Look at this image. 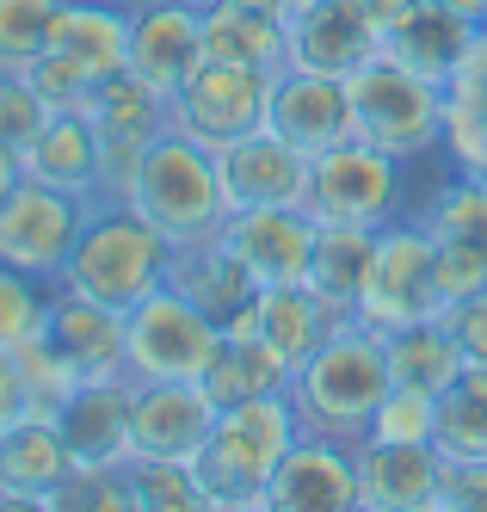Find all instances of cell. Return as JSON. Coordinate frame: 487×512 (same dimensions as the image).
I'll list each match as a JSON object with an SVG mask.
<instances>
[{
    "mask_svg": "<svg viewBox=\"0 0 487 512\" xmlns=\"http://www.w3.org/2000/svg\"><path fill=\"white\" fill-rule=\"evenodd\" d=\"M389 346L383 334H370L364 321H340L333 334L290 371V401L303 432H327V438H358L377 420V401L389 395Z\"/></svg>",
    "mask_w": 487,
    "mask_h": 512,
    "instance_id": "cell-1",
    "label": "cell"
},
{
    "mask_svg": "<svg viewBox=\"0 0 487 512\" xmlns=\"http://www.w3.org/2000/svg\"><path fill=\"white\" fill-rule=\"evenodd\" d=\"M296 432H303V420H296L290 389L216 408L204 451L192 457L198 488H204V512H266V482L284 463Z\"/></svg>",
    "mask_w": 487,
    "mask_h": 512,
    "instance_id": "cell-2",
    "label": "cell"
},
{
    "mask_svg": "<svg viewBox=\"0 0 487 512\" xmlns=\"http://www.w3.org/2000/svg\"><path fill=\"white\" fill-rule=\"evenodd\" d=\"M124 204L136 216H148L173 247H192V241H210L229 223V186H222V161L204 149V142L179 136V130H161L148 149L136 155L130 167V186H124Z\"/></svg>",
    "mask_w": 487,
    "mask_h": 512,
    "instance_id": "cell-3",
    "label": "cell"
},
{
    "mask_svg": "<svg viewBox=\"0 0 487 512\" xmlns=\"http://www.w3.org/2000/svg\"><path fill=\"white\" fill-rule=\"evenodd\" d=\"M167 266H173V241L148 216H136L124 198H93L87 229L74 241L56 284L74 290V297L105 303V309H130L155 284H167Z\"/></svg>",
    "mask_w": 487,
    "mask_h": 512,
    "instance_id": "cell-4",
    "label": "cell"
},
{
    "mask_svg": "<svg viewBox=\"0 0 487 512\" xmlns=\"http://www.w3.org/2000/svg\"><path fill=\"white\" fill-rule=\"evenodd\" d=\"M346 112L352 136L395 161H426L444 149V87L401 68L395 56H377L346 75Z\"/></svg>",
    "mask_w": 487,
    "mask_h": 512,
    "instance_id": "cell-5",
    "label": "cell"
},
{
    "mask_svg": "<svg viewBox=\"0 0 487 512\" xmlns=\"http://www.w3.org/2000/svg\"><path fill=\"white\" fill-rule=\"evenodd\" d=\"M222 346V327L173 284H155L124 309V377L130 383H198Z\"/></svg>",
    "mask_w": 487,
    "mask_h": 512,
    "instance_id": "cell-6",
    "label": "cell"
},
{
    "mask_svg": "<svg viewBox=\"0 0 487 512\" xmlns=\"http://www.w3.org/2000/svg\"><path fill=\"white\" fill-rule=\"evenodd\" d=\"M266 99H272L266 68H241V62L204 56L192 75L167 93V130H179V136L204 142L210 155H222L229 142L266 130Z\"/></svg>",
    "mask_w": 487,
    "mask_h": 512,
    "instance_id": "cell-7",
    "label": "cell"
},
{
    "mask_svg": "<svg viewBox=\"0 0 487 512\" xmlns=\"http://www.w3.org/2000/svg\"><path fill=\"white\" fill-rule=\"evenodd\" d=\"M407 161L370 149V142L346 136L333 142V149H321L309 161V210L315 223H358V229H389L407 198V179H401Z\"/></svg>",
    "mask_w": 487,
    "mask_h": 512,
    "instance_id": "cell-8",
    "label": "cell"
},
{
    "mask_svg": "<svg viewBox=\"0 0 487 512\" xmlns=\"http://www.w3.org/2000/svg\"><path fill=\"white\" fill-rule=\"evenodd\" d=\"M432 260H438V247L420 229V216H395L389 229H377V260H370V284H364L352 321H364L370 334H395L407 321L444 315Z\"/></svg>",
    "mask_w": 487,
    "mask_h": 512,
    "instance_id": "cell-9",
    "label": "cell"
},
{
    "mask_svg": "<svg viewBox=\"0 0 487 512\" xmlns=\"http://www.w3.org/2000/svg\"><path fill=\"white\" fill-rule=\"evenodd\" d=\"M87 210H93V198H81V192L44 186V179H19V186L0 198V260L56 284L74 241L87 229Z\"/></svg>",
    "mask_w": 487,
    "mask_h": 512,
    "instance_id": "cell-10",
    "label": "cell"
},
{
    "mask_svg": "<svg viewBox=\"0 0 487 512\" xmlns=\"http://www.w3.org/2000/svg\"><path fill=\"white\" fill-rule=\"evenodd\" d=\"M315 210L309 204H241L222 223V247L253 272L259 290L272 284H309V253H315Z\"/></svg>",
    "mask_w": 487,
    "mask_h": 512,
    "instance_id": "cell-11",
    "label": "cell"
},
{
    "mask_svg": "<svg viewBox=\"0 0 487 512\" xmlns=\"http://www.w3.org/2000/svg\"><path fill=\"white\" fill-rule=\"evenodd\" d=\"M358 512H438L444 506V457L432 438H358Z\"/></svg>",
    "mask_w": 487,
    "mask_h": 512,
    "instance_id": "cell-12",
    "label": "cell"
},
{
    "mask_svg": "<svg viewBox=\"0 0 487 512\" xmlns=\"http://www.w3.org/2000/svg\"><path fill=\"white\" fill-rule=\"evenodd\" d=\"M266 512H358V457L346 438L296 432L266 482Z\"/></svg>",
    "mask_w": 487,
    "mask_h": 512,
    "instance_id": "cell-13",
    "label": "cell"
},
{
    "mask_svg": "<svg viewBox=\"0 0 487 512\" xmlns=\"http://www.w3.org/2000/svg\"><path fill=\"white\" fill-rule=\"evenodd\" d=\"M383 56V25L364 13V0H309L296 19H284V62L315 75H358Z\"/></svg>",
    "mask_w": 487,
    "mask_h": 512,
    "instance_id": "cell-14",
    "label": "cell"
},
{
    "mask_svg": "<svg viewBox=\"0 0 487 512\" xmlns=\"http://www.w3.org/2000/svg\"><path fill=\"white\" fill-rule=\"evenodd\" d=\"M266 130L284 136L290 149H303L309 161L333 142L352 136V112H346V81L340 75H315V68L284 62L272 75V99H266Z\"/></svg>",
    "mask_w": 487,
    "mask_h": 512,
    "instance_id": "cell-15",
    "label": "cell"
},
{
    "mask_svg": "<svg viewBox=\"0 0 487 512\" xmlns=\"http://www.w3.org/2000/svg\"><path fill=\"white\" fill-rule=\"evenodd\" d=\"M204 62V0H130V68L173 93Z\"/></svg>",
    "mask_w": 487,
    "mask_h": 512,
    "instance_id": "cell-16",
    "label": "cell"
},
{
    "mask_svg": "<svg viewBox=\"0 0 487 512\" xmlns=\"http://www.w3.org/2000/svg\"><path fill=\"white\" fill-rule=\"evenodd\" d=\"M216 426V401L204 395V383H136L130 395V451L136 457H173L192 463L204 451V438Z\"/></svg>",
    "mask_w": 487,
    "mask_h": 512,
    "instance_id": "cell-17",
    "label": "cell"
},
{
    "mask_svg": "<svg viewBox=\"0 0 487 512\" xmlns=\"http://www.w3.org/2000/svg\"><path fill=\"white\" fill-rule=\"evenodd\" d=\"M44 346L68 364L74 383H105L124 377V309H105L74 290H50V315H44Z\"/></svg>",
    "mask_w": 487,
    "mask_h": 512,
    "instance_id": "cell-18",
    "label": "cell"
},
{
    "mask_svg": "<svg viewBox=\"0 0 487 512\" xmlns=\"http://www.w3.org/2000/svg\"><path fill=\"white\" fill-rule=\"evenodd\" d=\"M68 445L50 414H25L0 432V512H50L56 488L68 482Z\"/></svg>",
    "mask_w": 487,
    "mask_h": 512,
    "instance_id": "cell-19",
    "label": "cell"
},
{
    "mask_svg": "<svg viewBox=\"0 0 487 512\" xmlns=\"http://www.w3.org/2000/svg\"><path fill=\"white\" fill-rule=\"evenodd\" d=\"M130 377H105V383H81L56 401V426H62V445L74 463H99V469H124L130 451Z\"/></svg>",
    "mask_w": 487,
    "mask_h": 512,
    "instance_id": "cell-20",
    "label": "cell"
},
{
    "mask_svg": "<svg viewBox=\"0 0 487 512\" xmlns=\"http://www.w3.org/2000/svg\"><path fill=\"white\" fill-rule=\"evenodd\" d=\"M222 186H229V210L241 204H309V155L290 149L284 136L253 130L216 155Z\"/></svg>",
    "mask_w": 487,
    "mask_h": 512,
    "instance_id": "cell-21",
    "label": "cell"
},
{
    "mask_svg": "<svg viewBox=\"0 0 487 512\" xmlns=\"http://www.w3.org/2000/svg\"><path fill=\"white\" fill-rule=\"evenodd\" d=\"M475 19L444 7V0H414L389 31H383V56H395L401 68H414V75H426L432 87H444L463 68L469 44H475Z\"/></svg>",
    "mask_w": 487,
    "mask_h": 512,
    "instance_id": "cell-22",
    "label": "cell"
},
{
    "mask_svg": "<svg viewBox=\"0 0 487 512\" xmlns=\"http://www.w3.org/2000/svg\"><path fill=\"white\" fill-rule=\"evenodd\" d=\"M167 284H173V290H185V297H192V303H198L216 327H222V321H235L241 309H253V297H259L253 272L235 260L229 247H222V235L192 241V247H173Z\"/></svg>",
    "mask_w": 487,
    "mask_h": 512,
    "instance_id": "cell-23",
    "label": "cell"
},
{
    "mask_svg": "<svg viewBox=\"0 0 487 512\" xmlns=\"http://www.w3.org/2000/svg\"><path fill=\"white\" fill-rule=\"evenodd\" d=\"M19 161H25V179L99 198V130L87 112H50V124L19 149Z\"/></svg>",
    "mask_w": 487,
    "mask_h": 512,
    "instance_id": "cell-24",
    "label": "cell"
},
{
    "mask_svg": "<svg viewBox=\"0 0 487 512\" xmlns=\"http://www.w3.org/2000/svg\"><path fill=\"white\" fill-rule=\"evenodd\" d=\"M50 50L74 56L93 81L130 68V7L124 0H62Z\"/></svg>",
    "mask_w": 487,
    "mask_h": 512,
    "instance_id": "cell-25",
    "label": "cell"
},
{
    "mask_svg": "<svg viewBox=\"0 0 487 512\" xmlns=\"http://www.w3.org/2000/svg\"><path fill=\"white\" fill-rule=\"evenodd\" d=\"M444 155L457 173L487 179V25L475 31L463 68L444 81Z\"/></svg>",
    "mask_w": 487,
    "mask_h": 512,
    "instance_id": "cell-26",
    "label": "cell"
},
{
    "mask_svg": "<svg viewBox=\"0 0 487 512\" xmlns=\"http://www.w3.org/2000/svg\"><path fill=\"white\" fill-rule=\"evenodd\" d=\"M253 315H259V340H266V346L290 364V371L333 334V327L346 321V315L333 309L321 290H309V284H272V290H259Z\"/></svg>",
    "mask_w": 487,
    "mask_h": 512,
    "instance_id": "cell-27",
    "label": "cell"
},
{
    "mask_svg": "<svg viewBox=\"0 0 487 512\" xmlns=\"http://www.w3.org/2000/svg\"><path fill=\"white\" fill-rule=\"evenodd\" d=\"M204 56L241 68H284V19L259 0H204Z\"/></svg>",
    "mask_w": 487,
    "mask_h": 512,
    "instance_id": "cell-28",
    "label": "cell"
},
{
    "mask_svg": "<svg viewBox=\"0 0 487 512\" xmlns=\"http://www.w3.org/2000/svg\"><path fill=\"white\" fill-rule=\"evenodd\" d=\"M370 260H377V229L321 223L315 253H309V290H321V297L352 321V315H358V297H364V284H370Z\"/></svg>",
    "mask_w": 487,
    "mask_h": 512,
    "instance_id": "cell-29",
    "label": "cell"
},
{
    "mask_svg": "<svg viewBox=\"0 0 487 512\" xmlns=\"http://www.w3.org/2000/svg\"><path fill=\"white\" fill-rule=\"evenodd\" d=\"M198 383H204V395L216 401V408H235V401H253V395H284L290 389V364L266 340H259V334H247V340L222 334L210 371Z\"/></svg>",
    "mask_w": 487,
    "mask_h": 512,
    "instance_id": "cell-30",
    "label": "cell"
},
{
    "mask_svg": "<svg viewBox=\"0 0 487 512\" xmlns=\"http://www.w3.org/2000/svg\"><path fill=\"white\" fill-rule=\"evenodd\" d=\"M383 346H389V377L407 383V389L444 395V389L463 377V346H457L451 327H444V315L395 327V334H383Z\"/></svg>",
    "mask_w": 487,
    "mask_h": 512,
    "instance_id": "cell-31",
    "label": "cell"
},
{
    "mask_svg": "<svg viewBox=\"0 0 487 512\" xmlns=\"http://www.w3.org/2000/svg\"><path fill=\"white\" fill-rule=\"evenodd\" d=\"M414 216L432 241H463V247L487 253V179L451 167V179H438Z\"/></svg>",
    "mask_w": 487,
    "mask_h": 512,
    "instance_id": "cell-32",
    "label": "cell"
},
{
    "mask_svg": "<svg viewBox=\"0 0 487 512\" xmlns=\"http://www.w3.org/2000/svg\"><path fill=\"white\" fill-rule=\"evenodd\" d=\"M130 494L136 512H204V488H198V469L192 463H173V457H130Z\"/></svg>",
    "mask_w": 487,
    "mask_h": 512,
    "instance_id": "cell-33",
    "label": "cell"
},
{
    "mask_svg": "<svg viewBox=\"0 0 487 512\" xmlns=\"http://www.w3.org/2000/svg\"><path fill=\"white\" fill-rule=\"evenodd\" d=\"M432 445L451 457V463H475L487 457V395L451 383L438 395V432H432Z\"/></svg>",
    "mask_w": 487,
    "mask_h": 512,
    "instance_id": "cell-34",
    "label": "cell"
},
{
    "mask_svg": "<svg viewBox=\"0 0 487 512\" xmlns=\"http://www.w3.org/2000/svg\"><path fill=\"white\" fill-rule=\"evenodd\" d=\"M50 290H56V284H44V278H31V272H19V266L0 260V346L19 352L25 340L44 334Z\"/></svg>",
    "mask_w": 487,
    "mask_h": 512,
    "instance_id": "cell-35",
    "label": "cell"
},
{
    "mask_svg": "<svg viewBox=\"0 0 487 512\" xmlns=\"http://www.w3.org/2000/svg\"><path fill=\"white\" fill-rule=\"evenodd\" d=\"M62 0H0V68H25L50 50Z\"/></svg>",
    "mask_w": 487,
    "mask_h": 512,
    "instance_id": "cell-36",
    "label": "cell"
},
{
    "mask_svg": "<svg viewBox=\"0 0 487 512\" xmlns=\"http://www.w3.org/2000/svg\"><path fill=\"white\" fill-rule=\"evenodd\" d=\"M50 512H136L130 475L124 469H99V463H74L68 482L56 488Z\"/></svg>",
    "mask_w": 487,
    "mask_h": 512,
    "instance_id": "cell-37",
    "label": "cell"
},
{
    "mask_svg": "<svg viewBox=\"0 0 487 512\" xmlns=\"http://www.w3.org/2000/svg\"><path fill=\"white\" fill-rule=\"evenodd\" d=\"M432 432H438V395L389 383V395L377 401V420H370L364 438H407V445H420V438H432Z\"/></svg>",
    "mask_w": 487,
    "mask_h": 512,
    "instance_id": "cell-38",
    "label": "cell"
},
{
    "mask_svg": "<svg viewBox=\"0 0 487 512\" xmlns=\"http://www.w3.org/2000/svg\"><path fill=\"white\" fill-rule=\"evenodd\" d=\"M25 81L44 93V105L50 112H87V99H93V75L74 56H62V50H44V56H31L25 62Z\"/></svg>",
    "mask_w": 487,
    "mask_h": 512,
    "instance_id": "cell-39",
    "label": "cell"
},
{
    "mask_svg": "<svg viewBox=\"0 0 487 512\" xmlns=\"http://www.w3.org/2000/svg\"><path fill=\"white\" fill-rule=\"evenodd\" d=\"M44 124H50V105H44V93L25 81V68H0V142L25 149Z\"/></svg>",
    "mask_w": 487,
    "mask_h": 512,
    "instance_id": "cell-40",
    "label": "cell"
},
{
    "mask_svg": "<svg viewBox=\"0 0 487 512\" xmlns=\"http://www.w3.org/2000/svg\"><path fill=\"white\" fill-rule=\"evenodd\" d=\"M438 247V297H444V309L451 303H463V297H475V290H487V253H475V247H463V241H432Z\"/></svg>",
    "mask_w": 487,
    "mask_h": 512,
    "instance_id": "cell-41",
    "label": "cell"
},
{
    "mask_svg": "<svg viewBox=\"0 0 487 512\" xmlns=\"http://www.w3.org/2000/svg\"><path fill=\"white\" fill-rule=\"evenodd\" d=\"M438 512H487V457L444 469V506Z\"/></svg>",
    "mask_w": 487,
    "mask_h": 512,
    "instance_id": "cell-42",
    "label": "cell"
},
{
    "mask_svg": "<svg viewBox=\"0 0 487 512\" xmlns=\"http://www.w3.org/2000/svg\"><path fill=\"white\" fill-rule=\"evenodd\" d=\"M444 327L457 334L463 364H469V358H487V290H475V297H463V303L444 309Z\"/></svg>",
    "mask_w": 487,
    "mask_h": 512,
    "instance_id": "cell-43",
    "label": "cell"
},
{
    "mask_svg": "<svg viewBox=\"0 0 487 512\" xmlns=\"http://www.w3.org/2000/svg\"><path fill=\"white\" fill-rule=\"evenodd\" d=\"M25 414H31V383H25V371H19V352L0 346V432L19 426Z\"/></svg>",
    "mask_w": 487,
    "mask_h": 512,
    "instance_id": "cell-44",
    "label": "cell"
},
{
    "mask_svg": "<svg viewBox=\"0 0 487 512\" xmlns=\"http://www.w3.org/2000/svg\"><path fill=\"white\" fill-rule=\"evenodd\" d=\"M19 179H25V161H19V149H13V142H0V198H7V192L19 186Z\"/></svg>",
    "mask_w": 487,
    "mask_h": 512,
    "instance_id": "cell-45",
    "label": "cell"
},
{
    "mask_svg": "<svg viewBox=\"0 0 487 512\" xmlns=\"http://www.w3.org/2000/svg\"><path fill=\"white\" fill-rule=\"evenodd\" d=\"M407 7H414V0H364V13H370V19H377L383 31H389V25H395V19H401Z\"/></svg>",
    "mask_w": 487,
    "mask_h": 512,
    "instance_id": "cell-46",
    "label": "cell"
},
{
    "mask_svg": "<svg viewBox=\"0 0 487 512\" xmlns=\"http://www.w3.org/2000/svg\"><path fill=\"white\" fill-rule=\"evenodd\" d=\"M259 7H266V13H278V19H296V13L309 7V0H259Z\"/></svg>",
    "mask_w": 487,
    "mask_h": 512,
    "instance_id": "cell-47",
    "label": "cell"
},
{
    "mask_svg": "<svg viewBox=\"0 0 487 512\" xmlns=\"http://www.w3.org/2000/svg\"><path fill=\"white\" fill-rule=\"evenodd\" d=\"M444 7H457V13H469L475 25H487V0H444Z\"/></svg>",
    "mask_w": 487,
    "mask_h": 512,
    "instance_id": "cell-48",
    "label": "cell"
}]
</instances>
